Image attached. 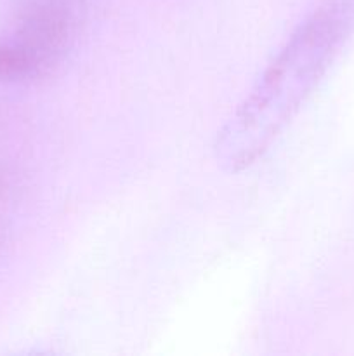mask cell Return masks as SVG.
<instances>
[{
  "instance_id": "cell-1",
  "label": "cell",
  "mask_w": 354,
  "mask_h": 356,
  "mask_svg": "<svg viewBox=\"0 0 354 356\" xmlns=\"http://www.w3.org/2000/svg\"><path fill=\"white\" fill-rule=\"evenodd\" d=\"M354 31V0H321L288 37L217 139L229 170L252 165L301 110Z\"/></svg>"
},
{
  "instance_id": "cell-2",
  "label": "cell",
  "mask_w": 354,
  "mask_h": 356,
  "mask_svg": "<svg viewBox=\"0 0 354 356\" xmlns=\"http://www.w3.org/2000/svg\"><path fill=\"white\" fill-rule=\"evenodd\" d=\"M10 205H12V188L7 174L0 169V257L9 238L10 226Z\"/></svg>"
}]
</instances>
